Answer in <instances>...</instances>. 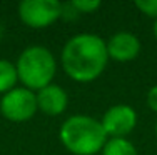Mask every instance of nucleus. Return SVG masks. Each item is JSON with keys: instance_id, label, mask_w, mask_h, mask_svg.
<instances>
[{"instance_id": "f257e3e1", "label": "nucleus", "mask_w": 157, "mask_h": 155, "mask_svg": "<svg viewBox=\"0 0 157 155\" xmlns=\"http://www.w3.org/2000/svg\"><path fill=\"white\" fill-rule=\"evenodd\" d=\"M60 62L63 72L74 82H94L104 73L109 64L105 40L89 32L70 37L62 49Z\"/></svg>"}, {"instance_id": "f03ea898", "label": "nucleus", "mask_w": 157, "mask_h": 155, "mask_svg": "<svg viewBox=\"0 0 157 155\" xmlns=\"http://www.w3.org/2000/svg\"><path fill=\"white\" fill-rule=\"evenodd\" d=\"M59 138L65 150L74 155H95L102 152L107 142V134L100 120L77 113L60 125Z\"/></svg>"}, {"instance_id": "7ed1b4c3", "label": "nucleus", "mask_w": 157, "mask_h": 155, "mask_svg": "<svg viewBox=\"0 0 157 155\" xmlns=\"http://www.w3.org/2000/svg\"><path fill=\"white\" fill-rule=\"evenodd\" d=\"M15 67L22 87L32 92H39L40 88L52 83L57 72V60L47 47L30 45L22 50Z\"/></svg>"}, {"instance_id": "20e7f679", "label": "nucleus", "mask_w": 157, "mask_h": 155, "mask_svg": "<svg viewBox=\"0 0 157 155\" xmlns=\"http://www.w3.org/2000/svg\"><path fill=\"white\" fill-rule=\"evenodd\" d=\"M39 112L35 92L25 87H15L0 98V113L3 119L13 124H24L35 117Z\"/></svg>"}, {"instance_id": "39448f33", "label": "nucleus", "mask_w": 157, "mask_h": 155, "mask_svg": "<svg viewBox=\"0 0 157 155\" xmlns=\"http://www.w3.org/2000/svg\"><path fill=\"white\" fill-rule=\"evenodd\" d=\"M18 18L30 28H47L62 17L63 5L57 0H24L18 3Z\"/></svg>"}, {"instance_id": "423d86ee", "label": "nucleus", "mask_w": 157, "mask_h": 155, "mask_svg": "<svg viewBox=\"0 0 157 155\" xmlns=\"http://www.w3.org/2000/svg\"><path fill=\"white\" fill-rule=\"evenodd\" d=\"M100 124L109 138H127L137 125V112L127 103H117L105 110Z\"/></svg>"}, {"instance_id": "0eeeda50", "label": "nucleus", "mask_w": 157, "mask_h": 155, "mask_svg": "<svg viewBox=\"0 0 157 155\" xmlns=\"http://www.w3.org/2000/svg\"><path fill=\"white\" fill-rule=\"evenodd\" d=\"M109 58L115 62H130L140 54V40L130 32H117L105 42Z\"/></svg>"}, {"instance_id": "6e6552de", "label": "nucleus", "mask_w": 157, "mask_h": 155, "mask_svg": "<svg viewBox=\"0 0 157 155\" xmlns=\"http://www.w3.org/2000/svg\"><path fill=\"white\" fill-rule=\"evenodd\" d=\"M35 97L39 110L48 117L62 115L69 105V95H67L65 88L54 82L50 85L40 88L39 92H35Z\"/></svg>"}, {"instance_id": "1a4fd4ad", "label": "nucleus", "mask_w": 157, "mask_h": 155, "mask_svg": "<svg viewBox=\"0 0 157 155\" xmlns=\"http://www.w3.org/2000/svg\"><path fill=\"white\" fill-rule=\"evenodd\" d=\"M18 75L17 67L7 58H0V95H5L12 88L17 87Z\"/></svg>"}, {"instance_id": "9d476101", "label": "nucleus", "mask_w": 157, "mask_h": 155, "mask_svg": "<svg viewBox=\"0 0 157 155\" xmlns=\"http://www.w3.org/2000/svg\"><path fill=\"white\" fill-rule=\"evenodd\" d=\"M102 155H137V149L129 138H107Z\"/></svg>"}, {"instance_id": "9b49d317", "label": "nucleus", "mask_w": 157, "mask_h": 155, "mask_svg": "<svg viewBox=\"0 0 157 155\" xmlns=\"http://www.w3.org/2000/svg\"><path fill=\"white\" fill-rule=\"evenodd\" d=\"M70 7L77 13H94L102 7V2L100 0H72Z\"/></svg>"}, {"instance_id": "f8f14e48", "label": "nucleus", "mask_w": 157, "mask_h": 155, "mask_svg": "<svg viewBox=\"0 0 157 155\" xmlns=\"http://www.w3.org/2000/svg\"><path fill=\"white\" fill-rule=\"evenodd\" d=\"M134 5L140 10V13H144L145 17L157 18V0H137Z\"/></svg>"}, {"instance_id": "ddd939ff", "label": "nucleus", "mask_w": 157, "mask_h": 155, "mask_svg": "<svg viewBox=\"0 0 157 155\" xmlns=\"http://www.w3.org/2000/svg\"><path fill=\"white\" fill-rule=\"evenodd\" d=\"M145 102H147V107L152 110V112L157 113V85H152L147 90V95H145Z\"/></svg>"}, {"instance_id": "4468645a", "label": "nucleus", "mask_w": 157, "mask_h": 155, "mask_svg": "<svg viewBox=\"0 0 157 155\" xmlns=\"http://www.w3.org/2000/svg\"><path fill=\"white\" fill-rule=\"evenodd\" d=\"M152 34H154V39L157 40V18L154 20V25H152Z\"/></svg>"}, {"instance_id": "2eb2a0df", "label": "nucleus", "mask_w": 157, "mask_h": 155, "mask_svg": "<svg viewBox=\"0 0 157 155\" xmlns=\"http://www.w3.org/2000/svg\"><path fill=\"white\" fill-rule=\"evenodd\" d=\"M155 137H157V122H155Z\"/></svg>"}]
</instances>
